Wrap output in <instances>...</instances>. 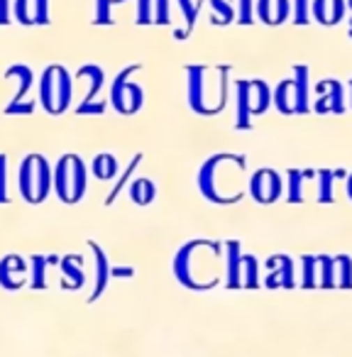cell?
I'll use <instances>...</instances> for the list:
<instances>
[{
    "label": "cell",
    "mask_w": 352,
    "mask_h": 357,
    "mask_svg": "<svg viewBox=\"0 0 352 357\" xmlns=\"http://www.w3.org/2000/svg\"><path fill=\"white\" fill-rule=\"evenodd\" d=\"M54 264L49 257H32V289H45L47 287V267Z\"/></svg>",
    "instance_id": "7402d4cb"
},
{
    "label": "cell",
    "mask_w": 352,
    "mask_h": 357,
    "mask_svg": "<svg viewBox=\"0 0 352 357\" xmlns=\"http://www.w3.org/2000/svg\"><path fill=\"white\" fill-rule=\"evenodd\" d=\"M250 194L257 204H272L282 194V178L272 169H259L250 178Z\"/></svg>",
    "instance_id": "9c48e42d"
},
{
    "label": "cell",
    "mask_w": 352,
    "mask_h": 357,
    "mask_svg": "<svg viewBox=\"0 0 352 357\" xmlns=\"http://www.w3.org/2000/svg\"><path fill=\"white\" fill-rule=\"evenodd\" d=\"M115 3H125V0H95V22L98 25H110L113 17H110V8Z\"/></svg>",
    "instance_id": "484cf974"
},
{
    "label": "cell",
    "mask_w": 352,
    "mask_h": 357,
    "mask_svg": "<svg viewBox=\"0 0 352 357\" xmlns=\"http://www.w3.org/2000/svg\"><path fill=\"white\" fill-rule=\"evenodd\" d=\"M345 0H311V17L321 25H337L345 15Z\"/></svg>",
    "instance_id": "5bb4252c"
},
{
    "label": "cell",
    "mask_w": 352,
    "mask_h": 357,
    "mask_svg": "<svg viewBox=\"0 0 352 357\" xmlns=\"http://www.w3.org/2000/svg\"><path fill=\"white\" fill-rule=\"evenodd\" d=\"M211 8L215 10V15L218 17V22H233L235 20V8H233V0H211Z\"/></svg>",
    "instance_id": "d4e9b609"
},
{
    "label": "cell",
    "mask_w": 352,
    "mask_h": 357,
    "mask_svg": "<svg viewBox=\"0 0 352 357\" xmlns=\"http://www.w3.org/2000/svg\"><path fill=\"white\" fill-rule=\"evenodd\" d=\"M6 79L17 81V93L13 96V100L6 105V115H32L35 113V100H25L27 91L35 84V74H32L30 66L15 64L6 71Z\"/></svg>",
    "instance_id": "ba28073f"
},
{
    "label": "cell",
    "mask_w": 352,
    "mask_h": 357,
    "mask_svg": "<svg viewBox=\"0 0 352 357\" xmlns=\"http://www.w3.org/2000/svg\"><path fill=\"white\" fill-rule=\"evenodd\" d=\"M235 103H238V128H250L254 115L267 113L272 103V91L264 81H238L235 84Z\"/></svg>",
    "instance_id": "5b68a950"
},
{
    "label": "cell",
    "mask_w": 352,
    "mask_h": 357,
    "mask_svg": "<svg viewBox=\"0 0 352 357\" xmlns=\"http://www.w3.org/2000/svg\"><path fill=\"white\" fill-rule=\"evenodd\" d=\"M347 196L352 199V174H350V181H347Z\"/></svg>",
    "instance_id": "e575fe53"
},
{
    "label": "cell",
    "mask_w": 352,
    "mask_h": 357,
    "mask_svg": "<svg viewBox=\"0 0 352 357\" xmlns=\"http://www.w3.org/2000/svg\"><path fill=\"white\" fill-rule=\"evenodd\" d=\"M347 8H350V10H352V0H347Z\"/></svg>",
    "instance_id": "8d00e7d4"
},
{
    "label": "cell",
    "mask_w": 352,
    "mask_h": 357,
    "mask_svg": "<svg viewBox=\"0 0 352 357\" xmlns=\"http://www.w3.org/2000/svg\"><path fill=\"white\" fill-rule=\"evenodd\" d=\"M293 22L296 25H306L311 20V0H293Z\"/></svg>",
    "instance_id": "4316f807"
},
{
    "label": "cell",
    "mask_w": 352,
    "mask_h": 357,
    "mask_svg": "<svg viewBox=\"0 0 352 357\" xmlns=\"http://www.w3.org/2000/svg\"><path fill=\"white\" fill-rule=\"evenodd\" d=\"M272 103L277 105L279 113L293 115L298 113V96H296V81L286 79L272 91Z\"/></svg>",
    "instance_id": "9a60e30c"
},
{
    "label": "cell",
    "mask_w": 352,
    "mask_h": 357,
    "mask_svg": "<svg viewBox=\"0 0 352 357\" xmlns=\"http://www.w3.org/2000/svg\"><path fill=\"white\" fill-rule=\"evenodd\" d=\"M17 189L27 204H42L52 191V167L42 154H27L17 172Z\"/></svg>",
    "instance_id": "277c9868"
},
{
    "label": "cell",
    "mask_w": 352,
    "mask_h": 357,
    "mask_svg": "<svg viewBox=\"0 0 352 357\" xmlns=\"http://www.w3.org/2000/svg\"><path fill=\"white\" fill-rule=\"evenodd\" d=\"M52 184L64 204H79L89 186V169L79 154H64L52 172Z\"/></svg>",
    "instance_id": "3957f363"
},
{
    "label": "cell",
    "mask_w": 352,
    "mask_h": 357,
    "mask_svg": "<svg viewBox=\"0 0 352 357\" xmlns=\"http://www.w3.org/2000/svg\"><path fill=\"white\" fill-rule=\"evenodd\" d=\"M293 81H296L298 115H303L311 108V74H308V66H293Z\"/></svg>",
    "instance_id": "e0dca14e"
},
{
    "label": "cell",
    "mask_w": 352,
    "mask_h": 357,
    "mask_svg": "<svg viewBox=\"0 0 352 357\" xmlns=\"http://www.w3.org/2000/svg\"><path fill=\"white\" fill-rule=\"evenodd\" d=\"M350 105H352V81H350Z\"/></svg>",
    "instance_id": "d590c367"
},
{
    "label": "cell",
    "mask_w": 352,
    "mask_h": 357,
    "mask_svg": "<svg viewBox=\"0 0 352 357\" xmlns=\"http://www.w3.org/2000/svg\"><path fill=\"white\" fill-rule=\"evenodd\" d=\"M152 3L154 0H137V25H152Z\"/></svg>",
    "instance_id": "1f68e13d"
},
{
    "label": "cell",
    "mask_w": 352,
    "mask_h": 357,
    "mask_svg": "<svg viewBox=\"0 0 352 357\" xmlns=\"http://www.w3.org/2000/svg\"><path fill=\"white\" fill-rule=\"evenodd\" d=\"M74 98V79L61 64H49L40 76V103L49 115L69 110Z\"/></svg>",
    "instance_id": "7a4b0ae2"
},
{
    "label": "cell",
    "mask_w": 352,
    "mask_h": 357,
    "mask_svg": "<svg viewBox=\"0 0 352 357\" xmlns=\"http://www.w3.org/2000/svg\"><path fill=\"white\" fill-rule=\"evenodd\" d=\"M10 0H0V25H8L10 22Z\"/></svg>",
    "instance_id": "836d02e7"
},
{
    "label": "cell",
    "mask_w": 352,
    "mask_h": 357,
    "mask_svg": "<svg viewBox=\"0 0 352 357\" xmlns=\"http://www.w3.org/2000/svg\"><path fill=\"white\" fill-rule=\"evenodd\" d=\"M13 15L20 25H47L49 22V0H15Z\"/></svg>",
    "instance_id": "30bf717a"
},
{
    "label": "cell",
    "mask_w": 352,
    "mask_h": 357,
    "mask_svg": "<svg viewBox=\"0 0 352 357\" xmlns=\"http://www.w3.org/2000/svg\"><path fill=\"white\" fill-rule=\"evenodd\" d=\"M318 178H321V196H318V199H321L323 204H328V201L332 199L330 189H332V178H335V174H332V172H321V174H318Z\"/></svg>",
    "instance_id": "4dcf8cb0"
},
{
    "label": "cell",
    "mask_w": 352,
    "mask_h": 357,
    "mask_svg": "<svg viewBox=\"0 0 352 357\" xmlns=\"http://www.w3.org/2000/svg\"><path fill=\"white\" fill-rule=\"evenodd\" d=\"M139 66H130V69H123L115 81L110 84V105L118 110L120 115H132L142 108L144 103V93L142 86H137L135 81H130V74L137 71Z\"/></svg>",
    "instance_id": "8992f818"
},
{
    "label": "cell",
    "mask_w": 352,
    "mask_h": 357,
    "mask_svg": "<svg viewBox=\"0 0 352 357\" xmlns=\"http://www.w3.org/2000/svg\"><path fill=\"white\" fill-rule=\"evenodd\" d=\"M301 172H289V201H301Z\"/></svg>",
    "instance_id": "f546056e"
},
{
    "label": "cell",
    "mask_w": 352,
    "mask_h": 357,
    "mask_svg": "<svg viewBox=\"0 0 352 357\" xmlns=\"http://www.w3.org/2000/svg\"><path fill=\"white\" fill-rule=\"evenodd\" d=\"M154 196H157V189H154V184L149 181V178H135L132 186H130V199H132L137 206L152 204Z\"/></svg>",
    "instance_id": "ffe728a7"
},
{
    "label": "cell",
    "mask_w": 352,
    "mask_h": 357,
    "mask_svg": "<svg viewBox=\"0 0 352 357\" xmlns=\"http://www.w3.org/2000/svg\"><path fill=\"white\" fill-rule=\"evenodd\" d=\"M27 282V262L17 255L0 259V287L6 291H17Z\"/></svg>",
    "instance_id": "7c38bea8"
},
{
    "label": "cell",
    "mask_w": 352,
    "mask_h": 357,
    "mask_svg": "<svg viewBox=\"0 0 352 357\" xmlns=\"http://www.w3.org/2000/svg\"><path fill=\"white\" fill-rule=\"evenodd\" d=\"M91 174H93L95 178H100V181H108V178H113L115 174H118V159L110 152L98 154V157L91 162Z\"/></svg>",
    "instance_id": "d6986e66"
},
{
    "label": "cell",
    "mask_w": 352,
    "mask_h": 357,
    "mask_svg": "<svg viewBox=\"0 0 352 357\" xmlns=\"http://www.w3.org/2000/svg\"><path fill=\"white\" fill-rule=\"evenodd\" d=\"M61 274H64V287L69 289H81L86 282V272H84V259L79 255H69V257H61L59 262Z\"/></svg>",
    "instance_id": "2e32d148"
},
{
    "label": "cell",
    "mask_w": 352,
    "mask_h": 357,
    "mask_svg": "<svg viewBox=\"0 0 352 357\" xmlns=\"http://www.w3.org/2000/svg\"><path fill=\"white\" fill-rule=\"evenodd\" d=\"M316 91L321 93V98L313 105L316 113H342L345 110V89H342L340 81H321Z\"/></svg>",
    "instance_id": "8fae6325"
},
{
    "label": "cell",
    "mask_w": 352,
    "mask_h": 357,
    "mask_svg": "<svg viewBox=\"0 0 352 357\" xmlns=\"http://www.w3.org/2000/svg\"><path fill=\"white\" fill-rule=\"evenodd\" d=\"M350 37H352V22H350Z\"/></svg>",
    "instance_id": "74e56055"
},
{
    "label": "cell",
    "mask_w": 352,
    "mask_h": 357,
    "mask_svg": "<svg viewBox=\"0 0 352 357\" xmlns=\"http://www.w3.org/2000/svg\"><path fill=\"white\" fill-rule=\"evenodd\" d=\"M254 15L264 25H282L291 15V3L289 0H257L254 3Z\"/></svg>",
    "instance_id": "4fadbf2b"
},
{
    "label": "cell",
    "mask_w": 352,
    "mask_h": 357,
    "mask_svg": "<svg viewBox=\"0 0 352 357\" xmlns=\"http://www.w3.org/2000/svg\"><path fill=\"white\" fill-rule=\"evenodd\" d=\"M184 13V20H186V30L191 32V27L196 25V17H199V8H201V0H176Z\"/></svg>",
    "instance_id": "cb8c5ba5"
},
{
    "label": "cell",
    "mask_w": 352,
    "mask_h": 357,
    "mask_svg": "<svg viewBox=\"0 0 352 357\" xmlns=\"http://www.w3.org/2000/svg\"><path fill=\"white\" fill-rule=\"evenodd\" d=\"M152 22L154 25H169V22H171V8H169V0H154L152 3Z\"/></svg>",
    "instance_id": "603a6c76"
},
{
    "label": "cell",
    "mask_w": 352,
    "mask_h": 357,
    "mask_svg": "<svg viewBox=\"0 0 352 357\" xmlns=\"http://www.w3.org/2000/svg\"><path fill=\"white\" fill-rule=\"evenodd\" d=\"M240 279H245L247 287H254V284H257V264H254V257H243Z\"/></svg>",
    "instance_id": "83f0119b"
},
{
    "label": "cell",
    "mask_w": 352,
    "mask_h": 357,
    "mask_svg": "<svg viewBox=\"0 0 352 357\" xmlns=\"http://www.w3.org/2000/svg\"><path fill=\"white\" fill-rule=\"evenodd\" d=\"M240 8H238V20L240 25H252L254 22V0H238Z\"/></svg>",
    "instance_id": "f1b7e54d"
},
{
    "label": "cell",
    "mask_w": 352,
    "mask_h": 357,
    "mask_svg": "<svg viewBox=\"0 0 352 357\" xmlns=\"http://www.w3.org/2000/svg\"><path fill=\"white\" fill-rule=\"evenodd\" d=\"M91 252L95 255V289H93V298H98L100 294H103V289L108 287L110 264H108V257H105V252L95 243H91ZM93 298H91V301H93Z\"/></svg>",
    "instance_id": "ac0fdd59"
},
{
    "label": "cell",
    "mask_w": 352,
    "mask_h": 357,
    "mask_svg": "<svg viewBox=\"0 0 352 357\" xmlns=\"http://www.w3.org/2000/svg\"><path fill=\"white\" fill-rule=\"evenodd\" d=\"M8 201V157L0 154V204Z\"/></svg>",
    "instance_id": "d6a6232c"
},
{
    "label": "cell",
    "mask_w": 352,
    "mask_h": 357,
    "mask_svg": "<svg viewBox=\"0 0 352 357\" xmlns=\"http://www.w3.org/2000/svg\"><path fill=\"white\" fill-rule=\"evenodd\" d=\"M186 91H189V105L196 113L213 115L225 105V74L220 71L213 79V71L208 66H189Z\"/></svg>",
    "instance_id": "6da1fadb"
},
{
    "label": "cell",
    "mask_w": 352,
    "mask_h": 357,
    "mask_svg": "<svg viewBox=\"0 0 352 357\" xmlns=\"http://www.w3.org/2000/svg\"><path fill=\"white\" fill-rule=\"evenodd\" d=\"M225 250H228V284L230 287H238L240 284V269H243L240 248H238V243H230Z\"/></svg>",
    "instance_id": "44dd1931"
},
{
    "label": "cell",
    "mask_w": 352,
    "mask_h": 357,
    "mask_svg": "<svg viewBox=\"0 0 352 357\" xmlns=\"http://www.w3.org/2000/svg\"><path fill=\"white\" fill-rule=\"evenodd\" d=\"M76 79H89V91L76 105V115H100L105 110V100H98V93L105 84V71L95 64H86L76 71Z\"/></svg>",
    "instance_id": "52a82bcc"
}]
</instances>
